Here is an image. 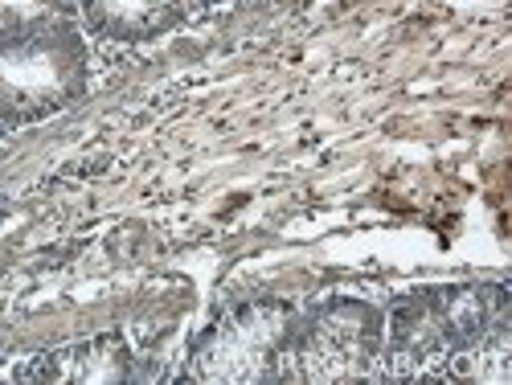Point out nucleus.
Segmentation results:
<instances>
[{
	"label": "nucleus",
	"mask_w": 512,
	"mask_h": 385,
	"mask_svg": "<svg viewBox=\"0 0 512 385\" xmlns=\"http://www.w3.org/2000/svg\"><path fill=\"white\" fill-rule=\"evenodd\" d=\"M504 283H426L386 304V345L377 381H418L422 369L447 365L508 312Z\"/></svg>",
	"instance_id": "f257e3e1"
},
{
	"label": "nucleus",
	"mask_w": 512,
	"mask_h": 385,
	"mask_svg": "<svg viewBox=\"0 0 512 385\" xmlns=\"http://www.w3.org/2000/svg\"><path fill=\"white\" fill-rule=\"evenodd\" d=\"M386 308L361 295H324L300 308L279 353V385L377 381Z\"/></svg>",
	"instance_id": "f03ea898"
},
{
	"label": "nucleus",
	"mask_w": 512,
	"mask_h": 385,
	"mask_svg": "<svg viewBox=\"0 0 512 385\" xmlns=\"http://www.w3.org/2000/svg\"><path fill=\"white\" fill-rule=\"evenodd\" d=\"M91 91V46L78 21L0 33V127H33Z\"/></svg>",
	"instance_id": "7ed1b4c3"
},
{
	"label": "nucleus",
	"mask_w": 512,
	"mask_h": 385,
	"mask_svg": "<svg viewBox=\"0 0 512 385\" xmlns=\"http://www.w3.org/2000/svg\"><path fill=\"white\" fill-rule=\"evenodd\" d=\"M300 304L254 295L222 308L185 349L177 381L197 385H279V353Z\"/></svg>",
	"instance_id": "20e7f679"
},
{
	"label": "nucleus",
	"mask_w": 512,
	"mask_h": 385,
	"mask_svg": "<svg viewBox=\"0 0 512 385\" xmlns=\"http://www.w3.org/2000/svg\"><path fill=\"white\" fill-rule=\"evenodd\" d=\"M17 385H136L148 381L140 357L123 328L95 332L74 345H58L46 353H33L13 369Z\"/></svg>",
	"instance_id": "39448f33"
},
{
	"label": "nucleus",
	"mask_w": 512,
	"mask_h": 385,
	"mask_svg": "<svg viewBox=\"0 0 512 385\" xmlns=\"http://www.w3.org/2000/svg\"><path fill=\"white\" fill-rule=\"evenodd\" d=\"M78 21L87 33L119 46H148L189 21L185 0H78Z\"/></svg>",
	"instance_id": "423d86ee"
},
{
	"label": "nucleus",
	"mask_w": 512,
	"mask_h": 385,
	"mask_svg": "<svg viewBox=\"0 0 512 385\" xmlns=\"http://www.w3.org/2000/svg\"><path fill=\"white\" fill-rule=\"evenodd\" d=\"M508 361H512V324H508V312L496 316L488 324V332L467 345L459 357H451L443 365V373H435V381H451V385H504L508 381Z\"/></svg>",
	"instance_id": "0eeeda50"
},
{
	"label": "nucleus",
	"mask_w": 512,
	"mask_h": 385,
	"mask_svg": "<svg viewBox=\"0 0 512 385\" xmlns=\"http://www.w3.org/2000/svg\"><path fill=\"white\" fill-rule=\"evenodd\" d=\"M78 21V0H0V33H29Z\"/></svg>",
	"instance_id": "6e6552de"
},
{
	"label": "nucleus",
	"mask_w": 512,
	"mask_h": 385,
	"mask_svg": "<svg viewBox=\"0 0 512 385\" xmlns=\"http://www.w3.org/2000/svg\"><path fill=\"white\" fill-rule=\"evenodd\" d=\"M0 132H5V127H0Z\"/></svg>",
	"instance_id": "1a4fd4ad"
}]
</instances>
